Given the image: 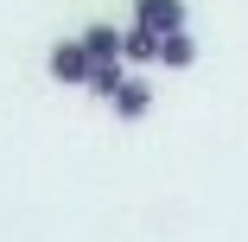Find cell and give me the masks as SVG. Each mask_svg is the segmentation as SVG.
Here are the masks:
<instances>
[{
	"label": "cell",
	"instance_id": "obj_5",
	"mask_svg": "<svg viewBox=\"0 0 248 242\" xmlns=\"http://www.w3.org/2000/svg\"><path fill=\"white\" fill-rule=\"evenodd\" d=\"M121 64H159V38L140 32V26H127L121 32Z\"/></svg>",
	"mask_w": 248,
	"mask_h": 242
},
{
	"label": "cell",
	"instance_id": "obj_7",
	"mask_svg": "<svg viewBox=\"0 0 248 242\" xmlns=\"http://www.w3.org/2000/svg\"><path fill=\"white\" fill-rule=\"evenodd\" d=\"M127 77H134L127 64H95V70H89V96H102V102H115V89H121Z\"/></svg>",
	"mask_w": 248,
	"mask_h": 242
},
{
	"label": "cell",
	"instance_id": "obj_2",
	"mask_svg": "<svg viewBox=\"0 0 248 242\" xmlns=\"http://www.w3.org/2000/svg\"><path fill=\"white\" fill-rule=\"evenodd\" d=\"M134 26L153 32V38L185 32V0H134Z\"/></svg>",
	"mask_w": 248,
	"mask_h": 242
},
{
	"label": "cell",
	"instance_id": "obj_3",
	"mask_svg": "<svg viewBox=\"0 0 248 242\" xmlns=\"http://www.w3.org/2000/svg\"><path fill=\"white\" fill-rule=\"evenodd\" d=\"M108 109H115V121H140L146 109H153V83H146V77H127V83L115 89Z\"/></svg>",
	"mask_w": 248,
	"mask_h": 242
},
{
	"label": "cell",
	"instance_id": "obj_1",
	"mask_svg": "<svg viewBox=\"0 0 248 242\" xmlns=\"http://www.w3.org/2000/svg\"><path fill=\"white\" fill-rule=\"evenodd\" d=\"M45 64H51V77H58L64 89H89V70H95V64H89V51H83V38H58Z\"/></svg>",
	"mask_w": 248,
	"mask_h": 242
},
{
	"label": "cell",
	"instance_id": "obj_4",
	"mask_svg": "<svg viewBox=\"0 0 248 242\" xmlns=\"http://www.w3.org/2000/svg\"><path fill=\"white\" fill-rule=\"evenodd\" d=\"M83 51H89V64H121V32L115 26H89L83 32Z\"/></svg>",
	"mask_w": 248,
	"mask_h": 242
},
{
	"label": "cell",
	"instance_id": "obj_6",
	"mask_svg": "<svg viewBox=\"0 0 248 242\" xmlns=\"http://www.w3.org/2000/svg\"><path fill=\"white\" fill-rule=\"evenodd\" d=\"M159 64H166V70H191V64H197V38H191V32L159 38Z\"/></svg>",
	"mask_w": 248,
	"mask_h": 242
}]
</instances>
